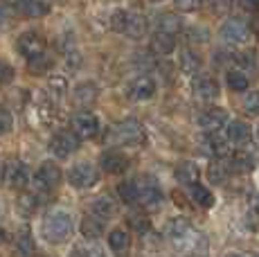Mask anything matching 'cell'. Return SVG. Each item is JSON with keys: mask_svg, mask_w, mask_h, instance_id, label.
Instances as JSON below:
<instances>
[{"mask_svg": "<svg viewBox=\"0 0 259 257\" xmlns=\"http://www.w3.org/2000/svg\"><path fill=\"white\" fill-rule=\"evenodd\" d=\"M210 5H212V9L221 12V9H226V7H228V0H210Z\"/></svg>", "mask_w": 259, "mask_h": 257, "instance_id": "7dc6e473", "label": "cell"}, {"mask_svg": "<svg viewBox=\"0 0 259 257\" xmlns=\"http://www.w3.org/2000/svg\"><path fill=\"white\" fill-rule=\"evenodd\" d=\"M99 162H102V169L106 172V174H113V176L124 174L128 167V158L124 156L122 151H106Z\"/></svg>", "mask_w": 259, "mask_h": 257, "instance_id": "e0dca14e", "label": "cell"}, {"mask_svg": "<svg viewBox=\"0 0 259 257\" xmlns=\"http://www.w3.org/2000/svg\"><path fill=\"white\" fill-rule=\"evenodd\" d=\"M14 9L25 18H43L50 14V5L46 0H16Z\"/></svg>", "mask_w": 259, "mask_h": 257, "instance_id": "5bb4252c", "label": "cell"}, {"mask_svg": "<svg viewBox=\"0 0 259 257\" xmlns=\"http://www.w3.org/2000/svg\"><path fill=\"white\" fill-rule=\"evenodd\" d=\"M72 131L79 140H91L99 133V117L91 111H81L72 117Z\"/></svg>", "mask_w": 259, "mask_h": 257, "instance_id": "9c48e42d", "label": "cell"}, {"mask_svg": "<svg viewBox=\"0 0 259 257\" xmlns=\"http://www.w3.org/2000/svg\"><path fill=\"white\" fill-rule=\"evenodd\" d=\"M63 59H66V66H68V70H77L79 66H81V54H79L77 50H68V52H63Z\"/></svg>", "mask_w": 259, "mask_h": 257, "instance_id": "60d3db41", "label": "cell"}, {"mask_svg": "<svg viewBox=\"0 0 259 257\" xmlns=\"http://www.w3.org/2000/svg\"><path fill=\"white\" fill-rule=\"evenodd\" d=\"M108 246L113 248L115 255H126L128 248H131V235L122 228L111 230V235H108Z\"/></svg>", "mask_w": 259, "mask_h": 257, "instance_id": "7402d4cb", "label": "cell"}, {"mask_svg": "<svg viewBox=\"0 0 259 257\" xmlns=\"http://www.w3.org/2000/svg\"><path fill=\"white\" fill-rule=\"evenodd\" d=\"M3 239H5V232H3V230H0V244H3Z\"/></svg>", "mask_w": 259, "mask_h": 257, "instance_id": "f5cc1de1", "label": "cell"}, {"mask_svg": "<svg viewBox=\"0 0 259 257\" xmlns=\"http://www.w3.org/2000/svg\"><path fill=\"white\" fill-rule=\"evenodd\" d=\"M226 257H243V255H239V253H230V255H226Z\"/></svg>", "mask_w": 259, "mask_h": 257, "instance_id": "816d5d0a", "label": "cell"}, {"mask_svg": "<svg viewBox=\"0 0 259 257\" xmlns=\"http://www.w3.org/2000/svg\"><path fill=\"white\" fill-rule=\"evenodd\" d=\"M128 224L133 226L136 232H140V235H147V232L151 230V221H149V217L142 215V212H133V215H128Z\"/></svg>", "mask_w": 259, "mask_h": 257, "instance_id": "d590c367", "label": "cell"}, {"mask_svg": "<svg viewBox=\"0 0 259 257\" xmlns=\"http://www.w3.org/2000/svg\"><path fill=\"white\" fill-rule=\"evenodd\" d=\"M52 66H54V59L46 52L38 54V57H34V59H27V68H29L32 75H46Z\"/></svg>", "mask_w": 259, "mask_h": 257, "instance_id": "f546056e", "label": "cell"}, {"mask_svg": "<svg viewBox=\"0 0 259 257\" xmlns=\"http://www.w3.org/2000/svg\"><path fill=\"white\" fill-rule=\"evenodd\" d=\"M151 50L156 54H162V57H167V54H171L176 50V36H171V34H165V32H156L151 38Z\"/></svg>", "mask_w": 259, "mask_h": 257, "instance_id": "603a6c76", "label": "cell"}, {"mask_svg": "<svg viewBox=\"0 0 259 257\" xmlns=\"http://www.w3.org/2000/svg\"><path fill=\"white\" fill-rule=\"evenodd\" d=\"M167 239L183 255H205L207 239L201 235L185 217H176L167 224Z\"/></svg>", "mask_w": 259, "mask_h": 257, "instance_id": "6da1fadb", "label": "cell"}, {"mask_svg": "<svg viewBox=\"0 0 259 257\" xmlns=\"http://www.w3.org/2000/svg\"><path fill=\"white\" fill-rule=\"evenodd\" d=\"M250 140V128H248L246 122H230L228 124V142L230 145H243V142Z\"/></svg>", "mask_w": 259, "mask_h": 257, "instance_id": "484cf974", "label": "cell"}, {"mask_svg": "<svg viewBox=\"0 0 259 257\" xmlns=\"http://www.w3.org/2000/svg\"><path fill=\"white\" fill-rule=\"evenodd\" d=\"M70 257H106V255L97 246H83V248H74Z\"/></svg>", "mask_w": 259, "mask_h": 257, "instance_id": "ab89813d", "label": "cell"}, {"mask_svg": "<svg viewBox=\"0 0 259 257\" xmlns=\"http://www.w3.org/2000/svg\"><path fill=\"white\" fill-rule=\"evenodd\" d=\"M178 63H181V70L187 72V75H194V72H198V70H201V66H203L201 57H198L194 50H183L181 57H178Z\"/></svg>", "mask_w": 259, "mask_h": 257, "instance_id": "83f0119b", "label": "cell"}, {"mask_svg": "<svg viewBox=\"0 0 259 257\" xmlns=\"http://www.w3.org/2000/svg\"><path fill=\"white\" fill-rule=\"evenodd\" d=\"M14 66L12 63H7V61H0V86H5V83H9L14 79Z\"/></svg>", "mask_w": 259, "mask_h": 257, "instance_id": "b9f144b4", "label": "cell"}, {"mask_svg": "<svg viewBox=\"0 0 259 257\" xmlns=\"http://www.w3.org/2000/svg\"><path fill=\"white\" fill-rule=\"evenodd\" d=\"M46 46H48L46 36H43L41 32H36V29L23 32L16 41V50L21 52L25 59H34V57H38V54H43L46 52Z\"/></svg>", "mask_w": 259, "mask_h": 257, "instance_id": "52a82bcc", "label": "cell"}, {"mask_svg": "<svg viewBox=\"0 0 259 257\" xmlns=\"http://www.w3.org/2000/svg\"><path fill=\"white\" fill-rule=\"evenodd\" d=\"M113 142L117 145H142L144 142V128L138 120H124L111 131Z\"/></svg>", "mask_w": 259, "mask_h": 257, "instance_id": "5b68a950", "label": "cell"}, {"mask_svg": "<svg viewBox=\"0 0 259 257\" xmlns=\"http://www.w3.org/2000/svg\"><path fill=\"white\" fill-rule=\"evenodd\" d=\"M243 113L246 115H259V91H250L243 100Z\"/></svg>", "mask_w": 259, "mask_h": 257, "instance_id": "74e56055", "label": "cell"}, {"mask_svg": "<svg viewBox=\"0 0 259 257\" xmlns=\"http://www.w3.org/2000/svg\"><path fill=\"white\" fill-rule=\"evenodd\" d=\"M246 5H248L250 9H255V12L259 14V0H246Z\"/></svg>", "mask_w": 259, "mask_h": 257, "instance_id": "c3c4849f", "label": "cell"}, {"mask_svg": "<svg viewBox=\"0 0 259 257\" xmlns=\"http://www.w3.org/2000/svg\"><path fill=\"white\" fill-rule=\"evenodd\" d=\"M124 18H126V12L124 9H117L115 14H113V18H111V25L115 32H122V27H124Z\"/></svg>", "mask_w": 259, "mask_h": 257, "instance_id": "bcb514c9", "label": "cell"}, {"mask_svg": "<svg viewBox=\"0 0 259 257\" xmlns=\"http://www.w3.org/2000/svg\"><path fill=\"white\" fill-rule=\"evenodd\" d=\"M194 93H196V97H201V100L205 102H212L219 97V83L214 77H198L196 81H194Z\"/></svg>", "mask_w": 259, "mask_h": 257, "instance_id": "d6986e66", "label": "cell"}, {"mask_svg": "<svg viewBox=\"0 0 259 257\" xmlns=\"http://www.w3.org/2000/svg\"><path fill=\"white\" fill-rule=\"evenodd\" d=\"M66 176H68V181H70V185L77 187V190H88V187H93L95 183L99 181L97 167H95L93 162H88V160L74 162L70 169H68Z\"/></svg>", "mask_w": 259, "mask_h": 257, "instance_id": "3957f363", "label": "cell"}, {"mask_svg": "<svg viewBox=\"0 0 259 257\" xmlns=\"http://www.w3.org/2000/svg\"><path fill=\"white\" fill-rule=\"evenodd\" d=\"M181 27H183V23L176 14H162V16L158 18V32H165V34L176 36V34L181 32Z\"/></svg>", "mask_w": 259, "mask_h": 257, "instance_id": "1f68e13d", "label": "cell"}, {"mask_svg": "<svg viewBox=\"0 0 259 257\" xmlns=\"http://www.w3.org/2000/svg\"><path fill=\"white\" fill-rule=\"evenodd\" d=\"M228 172H230V167L223 165L221 160H214L210 162V169H207V174H210V181L212 183H223L228 176Z\"/></svg>", "mask_w": 259, "mask_h": 257, "instance_id": "8d00e7d4", "label": "cell"}, {"mask_svg": "<svg viewBox=\"0 0 259 257\" xmlns=\"http://www.w3.org/2000/svg\"><path fill=\"white\" fill-rule=\"evenodd\" d=\"M48 93L54 97V100H63L68 93V81L63 77H52L48 81Z\"/></svg>", "mask_w": 259, "mask_h": 257, "instance_id": "e575fe53", "label": "cell"}, {"mask_svg": "<svg viewBox=\"0 0 259 257\" xmlns=\"http://www.w3.org/2000/svg\"><path fill=\"white\" fill-rule=\"evenodd\" d=\"M252 29L257 32V38H259V16L255 18V21H252Z\"/></svg>", "mask_w": 259, "mask_h": 257, "instance_id": "681fc988", "label": "cell"}, {"mask_svg": "<svg viewBox=\"0 0 259 257\" xmlns=\"http://www.w3.org/2000/svg\"><path fill=\"white\" fill-rule=\"evenodd\" d=\"M248 34H250V27L241 21V18H228L221 25V38L230 46H239V43L248 41Z\"/></svg>", "mask_w": 259, "mask_h": 257, "instance_id": "30bf717a", "label": "cell"}, {"mask_svg": "<svg viewBox=\"0 0 259 257\" xmlns=\"http://www.w3.org/2000/svg\"><path fill=\"white\" fill-rule=\"evenodd\" d=\"M228 167H230L235 174H248V172H252V167H255V160H252V156L248 154V151H235V154L230 156Z\"/></svg>", "mask_w": 259, "mask_h": 257, "instance_id": "cb8c5ba5", "label": "cell"}, {"mask_svg": "<svg viewBox=\"0 0 259 257\" xmlns=\"http://www.w3.org/2000/svg\"><path fill=\"white\" fill-rule=\"evenodd\" d=\"M61 181H63V172L59 169L52 160L43 162V165L36 169V174H34V183H36V187L38 190H46V192L57 190V187L61 185Z\"/></svg>", "mask_w": 259, "mask_h": 257, "instance_id": "ba28073f", "label": "cell"}, {"mask_svg": "<svg viewBox=\"0 0 259 257\" xmlns=\"http://www.w3.org/2000/svg\"><path fill=\"white\" fill-rule=\"evenodd\" d=\"M79 142L81 140L74 136V131H68V128L57 131L52 138H50V154L54 158H68L79 149Z\"/></svg>", "mask_w": 259, "mask_h": 257, "instance_id": "8992f818", "label": "cell"}, {"mask_svg": "<svg viewBox=\"0 0 259 257\" xmlns=\"http://www.w3.org/2000/svg\"><path fill=\"white\" fill-rule=\"evenodd\" d=\"M174 3H176V7L181 9V12H196L203 0H174Z\"/></svg>", "mask_w": 259, "mask_h": 257, "instance_id": "ee69618b", "label": "cell"}, {"mask_svg": "<svg viewBox=\"0 0 259 257\" xmlns=\"http://www.w3.org/2000/svg\"><path fill=\"white\" fill-rule=\"evenodd\" d=\"M72 230L74 219L68 210H52L41 221V235L48 244H63L70 239Z\"/></svg>", "mask_w": 259, "mask_h": 257, "instance_id": "7a4b0ae2", "label": "cell"}, {"mask_svg": "<svg viewBox=\"0 0 259 257\" xmlns=\"http://www.w3.org/2000/svg\"><path fill=\"white\" fill-rule=\"evenodd\" d=\"M5 183H7L9 187H14V190H23V187L29 183L27 165H25L23 160H18V158L9 160L7 165H5Z\"/></svg>", "mask_w": 259, "mask_h": 257, "instance_id": "8fae6325", "label": "cell"}, {"mask_svg": "<svg viewBox=\"0 0 259 257\" xmlns=\"http://www.w3.org/2000/svg\"><path fill=\"white\" fill-rule=\"evenodd\" d=\"M153 95H156V81H153L151 77L140 75L128 83V97H131V100L144 102V100H151Z\"/></svg>", "mask_w": 259, "mask_h": 257, "instance_id": "7c38bea8", "label": "cell"}, {"mask_svg": "<svg viewBox=\"0 0 259 257\" xmlns=\"http://www.w3.org/2000/svg\"><path fill=\"white\" fill-rule=\"evenodd\" d=\"M187 38H189V43H205L207 41V32L205 29H201V27H192L187 32Z\"/></svg>", "mask_w": 259, "mask_h": 257, "instance_id": "f6af8a7d", "label": "cell"}, {"mask_svg": "<svg viewBox=\"0 0 259 257\" xmlns=\"http://www.w3.org/2000/svg\"><path fill=\"white\" fill-rule=\"evenodd\" d=\"M12 128H14V117H12V113H9L5 106H0V136L9 133Z\"/></svg>", "mask_w": 259, "mask_h": 257, "instance_id": "f35d334b", "label": "cell"}, {"mask_svg": "<svg viewBox=\"0 0 259 257\" xmlns=\"http://www.w3.org/2000/svg\"><path fill=\"white\" fill-rule=\"evenodd\" d=\"M257 138H259V128H257Z\"/></svg>", "mask_w": 259, "mask_h": 257, "instance_id": "db71d44e", "label": "cell"}, {"mask_svg": "<svg viewBox=\"0 0 259 257\" xmlns=\"http://www.w3.org/2000/svg\"><path fill=\"white\" fill-rule=\"evenodd\" d=\"M99 97V88L95 81H79L72 91V100L79 106H91V104L97 102Z\"/></svg>", "mask_w": 259, "mask_h": 257, "instance_id": "2e32d148", "label": "cell"}, {"mask_svg": "<svg viewBox=\"0 0 259 257\" xmlns=\"http://www.w3.org/2000/svg\"><path fill=\"white\" fill-rule=\"evenodd\" d=\"M117 194H119V199H122L124 203H128V205L138 203V183L136 181L119 183V185H117Z\"/></svg>", "mask_w": 259, "mask_h": 257, "instance_id": "d6a6232c", "label": "cell"}, {"mask_svg": "<svg viewBox=\"0 0 259 257\" xmlns=\"http://www.w3.org/2000/svg\"><path fill=\"white\" fill-rule=\"evenodd\" d=\"M79 230H81V235L86 237V239H99L104 232V221L97 219V217H93V215H88L81 219Z\"/></svg>", "mask_w": 259, "mask_h": 257, "instance_id": "4316f807", "label": "cell"}, {"mask_svg": "<svg viewBox=\"0 0 259 257\" xmlns=\"http://www.w3.org/2000/svg\"><path fill=\"white\" fill-rule=\"evenodd\" d=\"M138 183V203L144 210H158L162 205V190L151 176H142Z\"/></svg>", "mask_w": 259, "mask_h": 257, "instance_id": "277c9868", "label": "cell"}, {"mask_svg": "<svg viewBox=\"0 0 259 257\" xmlns=\"http://www.w3.org/2000/svg\"><path fill=\"white\" fill-rule=\"evenodd\" d=\"M189 196H192L194 203H198L201 207H212L214 205V194L207 190V187L198 185V183L189 187Z\"/></svg>", "mask_w": 259, "mask_h": 257, "instance_id": "4dcf8cb0", "label": "cell"}, {"mask_svg": "<svg viewBox=\"0 0 259 257\" xmlns=\"http://www.w3.org/2000/svg\"><path fill=\"white\" fill-rule=\"evenodd\" d=\"M226 81H228V88H230V91H235V93H243L248 88V77L243 75V72H239V70H230V72H228Z\"/></svg>", "mask_w": 259, "mask_h": 257, "instance_id": "836d02e7", "label": "cell"}, {"mask_svg": "<svg viewBox=\"0 0 259 257\" xmlns=\"http://www.w3.org/2000/svg\"><path fill=\"white\" fill-rule=\"evenodd\" d=\"M38 207V199L34 194H29V192H23V194H18L16 199V212L21 217H32L34 212H36Z\"/></svg>", "mask_w": 259, "mask_h": 257, "instance_id": "f1b7e54d", "label": "cell"}, {"mask_svg": "<svg viewBox=\"0 0 259 257\" xmlns=\"http://www.w3.org/2000/svg\"><path fill=\"white\" fill-rule=\"evenodd\" d=\"M3 23H5V7L0 5V25H3Z\"/></svg>", "mask_w": 259, "mask_h": 257, "instance_id": "f907efd6", "label": "cell"}, {"mask_svg": "<svg viewBox=\"0 0 259 257\" xmlns=\"http://www.w3.org/2000/svg\"><path fill=\"white\" fill-rule=\"evenodd\" d=\"M147 18L142 14H133V12H126V18H124V27H122V34H126L128 38H142L147 34Z\"/></svg>", "mask_w": 259, "mask_h": 257, "instance_id": "ac0fdd59", "label": "cell"}, {"mask_svg": "<svg viewBox=\"0 0 259 257\" xmlns=\"http://www.w3.org/2000/svg\"><path fill=\"white\" fill-rule=\"evenodd\" d=\"M230 147L232 145L228 142V138L223 140V138H219L217 133H210L207 138H203V151H205V154H210L212 158H217V160L232 156L230 154Z\"/></svg>", "mask_w": 259, "mask_h": 257, "instance_id": "9a60e30c", "label": "cell"}, {"mask_svg": "<svg viewBox=\"0 0 259 257\" xmlns=\"http://www.w3.org/2000/svg\"><path fill=\"white\" fill-rule=\"evenodd\" d=\"M198 122H201V126L205 128L207 133H219L223 126L228 124V113L219 106H212V108H207V111L201 113Z\"/></svg>", "mask_w": 259, "mask_h": 257, "instance_id": "4fadbf2b", "label": "cell"}, {"mask_svg": "<svg viewBox=\"0 0 259 257\" xmlns=\"http://www.w3.org/2000/svg\"><path fill=\"white\" fill-rule=\"evenodd\" d=\"M176 179L183 183V185H196L198 179H201V172H198V165L196 162H192V160H185V162H181V165L176 167Z\"/></svg>", "mask_w": 259, "mask_h": 257, "instance_id": "44dd1931", "label": "cell"}, {"mask_svg": "<svg viewBox=\"0 0 259 257\" xmlns=\"http://www.w3.org/2000/svg\"><path fill=\"white\" fill-rule=\"evenodd\" d=\"M14 246H16V250L23 257H32L34 255V248H36L32 230H29V228H21V230H18L16 232V239H14Z\"/></svg>", "mask_w": 259, "mask_h": 257, "instance_id": "d4e9b609", "label": "cell"}, {"mask_svg": "<svg viewBox=\"0 0 259 257\" xmlns=\"http://www.w3.org/2000/svg\"><path fill=\"white\" fill-rule=\"evenodd\" d=\"M91 212H93V217L106 221L117 212V205H115V201H113V196L104 194V196H99V199H95L91 203Z\"/></svg>", "mask_w": 259, "mask_h": 257, "instance_id": "ffe728a7", "label": "cell"}, {"mask_svg": "<svg viewBox=\"0 0 259 257\" xmlns=\"http://www.w3.org/2000/svg\"><path fill=\"white\" fill-rule=\"evenodd\" d=\"M235 63L239 68H250L255 63V54L252 52H237L235 54Z\"/></svg>", "mask_w": 259, "mask_h": 257, "instance_id": "7bdbcfd3", "label": "cell"}]
</instances>
